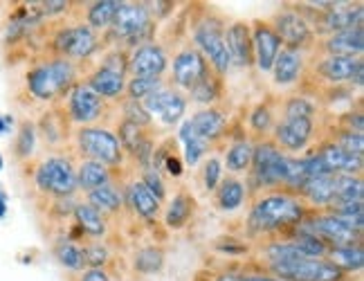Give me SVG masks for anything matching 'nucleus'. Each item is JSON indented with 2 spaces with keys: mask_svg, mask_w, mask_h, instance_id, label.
<instances>
[{
  "mask_svg": "<svg viewBox=\"0 0 364 281\" xmlns=\"http://www.w3.org/2000/svg\"><path fill=\"white\" fill-rule=\"evenodd\" d=\"M247 205V234L252 238H261V241L288 236L299 228L306 214L311 212V207L295 191L288 189H268L255 193Z\"/></svg>",
  "mask_w": 364,
  "mask_h": 281,
  "instance_id": "obj_1",
  "label": "nucleus"
},
{
  "mask_svg": "<svg viewBox=\"0 0 364 281\" xmlns=\"http://www.w3.org/2000/svg\"><path fill=\"white\" fill-rule=\"evenodd\" d=\"M83 77L81 65L61 59V56H43L34 61L25 73V90L41 104H59L68 90Z\"/></svg>",
  "mask_w": 364,
  "mask_h": 281,
  "instance_id": "obj_2",
  "label": "nucleus"
},
{
  "mask_svg": "<svg viewBox=\"0 0 364 281\" xmlns=\"http://www.w3.org/2000/svg\"><path fill=\"white\" fill-rule=\"evenodd\" d=\"M25 166H30V182L34 191L48 201L75 198L79 193L77 158L70 151H50Z\"/></svg>",
  "mask_w": 364,
  "mask_h": 281,
  "instance_id": "obj_3",
  "label": "nucleus"
},
{
  "mask_svg": "<svg viewBox=\"0 0 364 281\" xmlns=\"http://www.w3.org/2000/svg\"><path fill=\"white\" fill-rule=\"evenodd\" d=\"M364 61L362 56H328V54H311L308 68L301 83H306L315 100L317 92L331 88H362Z\"/></svg>",
  "mask_w": 364,
  "mask_h": 281,
  "instance_id": "obj_4",
  "label": "nucleus"
},
{
  "mask_svg": "<svg viewBox=\"0 0 364 281\" xmlns=\"http://www.w3.org/2000/svg\"><path fill=\"white\" fill-rule=\"evenodd\" d=\"M225 18L212 7H198V14L191 18L189 34H191V46L203 54L207 65L214 70L218 77L225 79L232 70L230 54L225 48Z\"/></svg>",
  "mask_w": 364,
  "mask_h": 281,
  "instance_id": "obj_5",
  "label": "nucleus"
},
{
  "mask_svg": "<svg viewBox=\"0 0 364 281\" xmlns=\"http://www.w3.org/2000/svg\"><path fill=\"white\" fill-rule=\"evenodd\" d=\"M156 34V16L146 3H122L110 30L102 34L104 48H122L131 52L133 48L149 43Z\"/></svg>",
  "mask_w": 364,
  "mask_h": 281,
  "instance_id": "obj_6",
  "label": "nucleus"
},
{
  "mask_svg": "<svg viewBox=\"0 0 364 281\" xmlns=\"http://www.w3.org/2000/svg\"><path fill=\"white\" fill-rule=\"evenodd\" d=\"M70 153L77 158V160H95V162H102L113 171H122L126 166V156L122 151V144L115 135L113 129H108L104 124H97V126H81V129L73 131V139H70Z\"/></svg>",
  "mask_w": 364,
  "mask_h": 281,
  "instance_id": "obj_7",
  "label": "nucleus"
},
{
  "mask_svg": "<svg viewBox=\"0 0 364 281\" xmlns=\"http://www.w3.org/2000/svg\"><path fill=\"white\" fill-rule=\"evenodd\" d=\"M286 169L288 156L277 149L270 137L255 142V153H252V164L245 180L250 198L268 189H286Z\"/></svg>",
  "mask_w": 364,
  "mask_h": 281,
  "instance_id": "obj_8",
  "label": "nucleus"
},
{
  "mask_svg": "<svg viewBox=\"0 0 364 281\" xmlns=\"http://www.w3.org/2000/svg\"><path fill=\"white\" fill-rule=\"evenodd\" d=\"M102 48H104L102 34H97L81 21L57 27L48 41L50 56H61V59H68L77 65L88 63Z\"/></svg>",
  "mask_w": 364,
  "mask_h": 281,
  "instance_id": "obj_9",
  "label": "nucleus"
},
{
  "mask_svg": "<svg viewBox=\"0 0 364 281\" xmlns=\"http://www.w3.org/2000/svg\"><path fill=\"white\" fill-rule=\"evenodd\" d=\"M268 23L272 25V30L277 32L284 48L301 50L308 54L313 52V48L317 43V34L313 30L311 18L306 16L297 3H288V5L277 7L270 14Z\"/></svg>",
  "mask_w": 364,
  "mask_h": 281,
  "instance_id": "obj_10",
  "label": "nucleus"
},
{
  "mask_svg": "<svg viewBox=\"0 0 364 281\" xmlns=\"http://www.w3.org/2000/svg\"><path fill=\"white\" fill-rule=\"evenodd\" d=\"M61 110L65 112V117L73 129H81V126H97L108 117V108L102 97H97L83 79H79L73 88L68 90V95L59 102Z\"/></svg>",
  "mask_w": 364,
  "mask_h": 281,
  "instance_id": "obj_11",
  "label": "nucleus"
},
{
  "mask_svg": "<svg viewBox=\"0 0 364 281\" xmlns=\"http://www.w3.org/2000/svg\"><path fill=\"white\" fill-rule=\"evenodd\" d=\"M319 124L317 120H286L277 117V124L270 133V139L277 144L279 151L286 156H304L317 144Z\"/></svg>",
  "mask_w": 364,
  "mask_h": 281,
  "instance_id": "obj_12",
  "label": "nucleus"
},
{
  "mask_svg": "<svg viewBox=\"0 0 364 281\" xmlns=\"http://www.w3.org/2000/svg\"><path fill=\"white\" fill-rule=\"evenodd\" d=\"M297 230L315 234L317 238H321V241L331 248L362 243V234L351 230L346 223H342L335 214L326 212V209H311Z\"/></svg>",
  "mask_w": 364,
  "mask_h": 281,
  "instance_id": "obj_13",
  "label": "nucleus"
},
{
  "mask_svg": "<svg viewBox=\"0 0 364 281\" xmlns=\"http://www.w3.org/2000/svg\"><path fill=\"white\" fill-rule=\"evenodd\" d=\"M169 68H171L169 86L180 90V92H187L203 77H207L209 73H212V68L207 65V61L203 59V54L196 50L191 43L185 46V48H180L173 54V61H169Z\"/></svg>",
  "mask_w": 364,
  "mask_h": 281,
  "instance_id": "obj_14",
  "label": "nucleus"
},
{
  "mask_svg": "<svg viewBox=\"0 0 364 281\" xmlns=\"http://www.w3.org/2000/svg\"><path fill=\"white\" fill-rule=\"evenodd\" d=\"M169 70V54L158 41L137 46L129 52V79L137 77H160L164 79Z\"/></svg>",
  "mask_w": 364,
  "mask_h": 281,
  "instance_id": "obj_15",
  "label": "nucleus"
},
{
  "mask_svg": "<svg viewBox=\"0 0 364 281\" xmlns=\"http://www.w3.org/2000/svg\"><path fill=\"white\" fill-rule=\"evenodd\" d=\"M142 106L151 112L153 120H160L164 126H176L187 115V95L171 86H162L156 95L142 102Z\"/></svg>",
  "mask_w": 364,
  "mask_h": 281,
  "instance_id": "obj_16",
  "label": "nucleus"
},
{
  "mask_svg": "<svg viewBox=\"0 0 364 281\" xmlns=\"http://www.w3.org/2000/svg\"><path fill=\"white\" fill-rule=\"evenodd\" d=\"M311 151L319 158V162L324 164L331 176H362L364 156H353V153L340 149L326 137H319Z\"/></svg>",
  "mask_w": 364,
  "mask_h": 281,
  "instance_id": "obj_17",
  "label": "nucleus"
},
{
  "mask_svg": "<svg viewBox=\"0 0 364 281\" xmlns=\"http://www.w3.org/2000/svg\"><path fill=\"white\" fill-rule=\"evenodd\" d=\"M252 30V52H255V68L261 75H270V68L277 59V54L282 52V41L268 18H257L250 23Z\"/></svg>",
  "mask_w": 364,
  "mask_h": 281,
  "instance_id": "obj_18",
  "label": "nucleus"
},
{
  "mask_svg": "<svg viewBox=\"0 0 364 281\" xmlns=\"http://www.w3.org/2000/svg\"><path fill=\"white\" fill-rule=\"evenodd\" d=\"M124 203H126V209L139 221L144 223H158L160 216H162V203L153 196L146 187L144 182L139 180L137 176L124 180Z\"/></svg>",
  "mask_w": 364,
  "mask_h": 281,
  "instance_id": "obj_19",
  "label": "nucleus"
},
{
  "mask_svg": "<svg viewBox=\"0 0 364 281\" xmlns=\"http://www.w3.org/2000/svg\"><path fill=\"white\" fill-rule=\"evenodd\" d=\"M308 52L301 50H290V48H282V52L277 54V59L270 68V81L274 88H292L301 83L306 68H308Z\"/></svg>",
  "mask_w": 364,
  "mask_h": 281,
  "instance_id": "obj_20",
  "label": "nucleus"
},
{
  "mask_svg": "<svg viewBox=\"0 0 364 281\" xmlns=\"http://www.w3.org/2000/svg\"><path fill=\"white\" fill-rule=\"evenodd\" d=\"M191 126L207 144H220L230 139V115L220 106H207L191 112Z\"/></svg>",
  "mask_w": 364,
  "mask_h": 281,
  "instance_id": "obj_21",
  "label": "nucleus"
},
{
  "mask_svg": "<svg viewBox=\"0 0 364 281\" xmlns=\"http://www.w3.org/2000/svg\"><path fill=\"white\" fill-rule=\"evenodd\" d=\"M364 52V25L348 27V30L335 32L317 38L311 54H328V56H362Z\"/></svg>",
  "mask_w": 364,
  "mask_h": 281,
  "instance_id": "obj_22",
  "label": "nucleus"
},
{
  "mask_svg": "<svg viewBox=\"0 0 364 281\" xmlns=\"http://www.w3.org/2000/svg\"><path fill=\"white\" fill-rule=\"evenodd\" d=\"M225 48L230 63L236 68H255V52H252V30L247 21H232L225 27Z\"/></svg>",
  "mask_w": 364,
  "mask_h": 281,
  "instance_id": "obj_23",
  "label": "nucleus"
},
{
  "mask_svg": "<svg viewBox=\"0 0 364 281\" xmlns=\"http://www.w3.org/2000/svg\"><path fill=\"white\" fill-rule=\"evenodd\" d=\"M81 79L97 97H102L106 104H119L124 100L126 81H129V77L115 75V73H110V70L100 68V65L86 70Z\"/></svg>",
  "mask_w": 364,
  "mask_h": 281,
  "instance_id": "obj_24",
  "label": "nucleus"
},
{
  "mask_svg": "<svg viewBox=\"0 0 364 281\" xmlns=\"http://www.w3.org/2000/svg\"><path fill=\"white\" fill-rule=\"evenodd\" d=\"M196 198L193 193L187 189V187H180L169 201H166V205L162 207V225L166 230L171 232H180L185 230L187 225L193 221L196 216Z\"/></svg>",
  "mask_w": 364,
  "mask_h": 281,
  "instance_id": "obj_25",
  "label": "nucleus"
},
{
  "mask_svg": "<svg viewBox=\"0 0 364 281\" xmlns=\"http://www.w3.org/2000/svg\"><path fill=\"white\" fill-rule=\"evenodd\" d=\"M73 131L75 129L70 126L65 112L61 110L59 104H54L43 115V120H38V124H36V135L43 139L52 151H57V147L70 144Z\"/></svg>",
  "mask_w": 364,
  "mask_h": 281,
  "instance_id": "obj_26",
  "label": "nucleus"
},
{
  "mask_svg": "<svg viewBox=\"0 0 364 281\" xmlns=\"http://www.w3.org/2000/svg\"><path fill=\"white\" fill-rule=\"evenodd\" d=\"M73 223L83 241H104L110 221L102 212H97L90 203L77 201L73 209Z\"/></svg>",
  "mask_w": 364,
  "mask_h": 281,
  "instance_id": "obj_27",
  "label": "nucleus"
},
{
  "mask_svg": "<svg viewBox=\"0 0 364 281\" xmlns=\"http://www.w3.org/2000/svg\"><path fill=\"white\" fill-rule=\"evenodd\" d=\"M250 203V193L245 187V180L236 176H223L218 187L214 189V207L223 214H234L239 212L243 205Z\"/></svg>",
  "mask_w": 364,
  "mask_h": 281,
  "instance_id": "obj_28",
  "label": "nucleus"
},
{
  "mask_svg": "<svg viewBox=\"0 0 364 281\" xmlns=\"http://www.w3.org/2000/svg\"><path fill=\"white\" fill-rule=\"evenodd\" d=\"M83 201L90 203L97 212H102L108 221L113 216H119L124 209H126V203H124V189L117 180L113 182H106V185L97 187L88 193H83Z\"/></svg>",
  "mask_w": 364,
  "mask_h": 281,
  "instance_id": "obj_29",
  "label": "nucleus"
},
{
  "mask_svg": "<svg viewBox=\"0 0 364 281\" xmlns=\"http://www.w3.org/2000/svg\"><path fill=\"white\" fill-rule=\"evenodd\" d=\"M252 153H255V142L243 133L239 137H230L228 139V151L223 156V169L230 174V176H247L250 171V164H252Z\"/></svg>",
  "mask_w": 364,
  "mask_h": 281,
  "instance_id": "obj_30",
  "label": "nucleus"
},
{
  "mask_svg": "<svg viewBox=\"0 0 364 281\" xmlns=\"http://www.w3.org/2000/svg\"><path fill=\"white\" fill-rule=\"evenodd\" d=\"M299 198L311 209H326L335 198V176H313L297 189Z\"/></svg>",
  "mask_w": 364,
  "mask_h": 281,
  "instance_id": "obj_31",
  "label": "nucleus"
},
{
  "mask_svg": "<svg viewBox=\"0 0 364 281\" xmlns=\"http://www.w3.org/2000/svg\"><path fill=\"white\" fill-rule=\"evenodd\" d=\"M119 174L108 169L102 162H95V160H77V189L79 193H88L97 187L106 185V182H113L117 180Z\"/></svg>",
  "mask_w": 364,
  "mask_h": 281,
  "instance_id": "obj_32",
  "label": "nucleus"
},
{
  "mask_svg": "<svg viewBox=\"0 0 364 281\" xmlns=\"http://www.w3.org/2000/svg\"><path fill=\"white\" fill-rule=\"evenodd\" d=\"M178 139H180V144H182V162H185V166L200 164L209 156V151H212V144H207L205 139L198 133H196V129L191 126L189 117L180 122Z\"/></svg>",
  "mask_w": 364,
  "mask_h": 281,
  "instance_id": "obj_33",
  "label": "nucleus"
},
{
  "mask_svg": "<svg viewBox=\"0 0 364 281\" xmlns=\"http://www.w3.org/2000/svg\"><path fill=\"white\" fill-rule=\"evenodd\" d=\"M187 102L207 108V106H218V102L225 97V79L218 77L214 70L207 77H203L196 86H191L187 92Z\"/></svg>",
  "mask_w": 364,
  "mask_h": 281,
  "instance_id": "obj_34",
  "label": "nucleus"
},
{
  "mask_svg": "<svg viewBox=\"0 0 364 281\" xmlns=\"http://www.w3.org/2000/svg\"><path fill=\"white\" fill-rule=\"evenodd\" d=\"M119 7H122L119 0H95V3H88L83 7L81 23L88 25L97 34H106L110 30V25H113Z\"/></svg>",
  "mask_w": 364,
  "mask_h": 281,
  "instance_id": "obj_35",
  "label": "nucleus"
},
{
  "mask_svg": "<svg viewBox=\"0 0 364 281\" xmlns=\"http://www.w3.org/2000/svg\"><path fill=\"white\" fill-rule=\"evenodd\" d=\"M274 124H277V108L268 100H263L257 106H252L247 112V137L252 142L268 139Z\"/></svg>",
  "mask_w": 364,
  "mask_h": 281,
  "instance_id": "obj_36",
  "label": "nucleus"
},
{
  "mask_svg": "<svg viewBox=\"0 0 364 281\" xmlns=\"http://www.w3.org/2000/svg\"><path fill=\"white\" fill-rule=\"evenodd\" d=\"M279 117L286 120H317L319 102L308 92H292L284 102H279Z\"/></svg>",
  "mask_w": 364,
  "mask_h": 281,
  "instance_id": "obj_37",
  "label": "nucleus"
},
{
  "mask_svg": "<svg viewBox=\"0 0 364 281\" xmlns=\"http://www.w3.org/2000/svg\"><path fill=\"white\" fill-rule=\"evenodd\" d=\"M52 255L54 259H57V263L61 265V268H65L68 272H81L83 268H86V261H83V248L79 241H75V238H70L68 234L65 236H59L54 238L52 243Z\"/></svg>",
  "mask_w": 364,
  "mask_h": 281,
  "instance_id": "obj_38",
  "label": "nucleus"
},
{
  "mask_svg": "<svg viewBox=\"0 0 364 281\" xmlns=\"http://www.w3.org/2000/svg\"><path fill=\"white\" fill-rule=\"evenodd\" d=\"M326 259L338 268L342 275H360L364 265V250L362 243H351V245H338L331 248Z\"/></svg>",
  "mask_w": 364,
  "mask_h": 281,
  "instance_id": "obj_39",
  "label": "nucleus"
},
{
  "mask_svg": "<svg viewBox=\"0 0 364 281\" xmlns=\"http://www.w3.org/2000/svg\"><path fill=\"white\" fill-rule=\"evenodd\" d=\"M36 144H38L36 124L32 120H23L18 124L16 137H14V144H11L14 156H16V160L23 162V164L32 162L34 160V153H36Z\"/></svg>",
  "mask_w": 364,
  "mask_h": 281,
  "instance_id": "obj_40",
  "label": "nucleus"
},
{
  "mask_svg": "<svg viewBox=\"0 0 364 281\" xmlns=\"http://www.w3.org/2000/svg\"><path fill=\"white\" fill-rule=\"evenodd\" d=\"M133 270L139 275H158L164 268V250L160 245H142L131 257Z\"/></svg>",
  "mask_w": 364,
  "mask_h": 281,
  "instance_id": "obj_41",
  "label": "nucleus"
},
{
  "mask_svg": "<svg viewBox=\"0 0 364 281\" xmlns=\"http://www.w3.org/2000/svg\"><path fill=\"white\" fill-rule=\"evenodd\" d=\"M333 203H364L362 176H335V198H333Z\"/></svg>",
  "mask_w": 364,
  "mask_h": 281,
  "instance_id": "obj_42",
  "label": "nucleus"
},
{
  "mask_svg": "<svg viewBox=\"0 0 364 281\" xmlns=\"http://www.w3.org/2000/svg\"><path fill=\"white\" fill-rule=\"evenodd\" d=\"M162 86H166V81L160 77H137L126 81V90H124V100L131 102H144L151 95H156Z\"/></svg>",
  "mask_w": 364,
  "mask_h": 281,
  "instance_id": "obj_43",
  "label": "nucleus"
},
{
  "mask_svg": "<svg viewBox=\"0 0 364 281\" xmlns=\"http://www.w3.org/2000/svg\"><path fill=\"white\" fill-rule=\"evenodd\" d=\"M335 142L340 149L353 153V156H364V133H351V131H342L338 126H328V131L321 135Z\"/></svg>",
  "mask_w": 364,
  "mask_h": 281,
  "instance_id": "obj_44",
  "label": "nucleus"
},
{
  "mask_svg": "<svg viewBox=\"0 0 364 281\" xmlns=\"http://www.w3.org/2000/svg\"><path fill=\"white\" fill-rule=\"evenodd\" d=\"M119 110H122V120L129 122V124H135L139 129H146L151 131L156 120H153L151 112L142 106V102H131V100H122L119 102Z\"/></svg>",
  "mask_w": 364,
  "mask_h": 281,
  "instance_id": "obj_45",
  "label": "nucleus"
},
{
  "mask_svg": "<svg viewBox=\"0 0 364 281\" xmlns=\"http://www.w3.org/2000/svg\"><path fill=\"white\" fill-rule=\"evenodd\" d=\"M83 261H86V268H106L110 263V250L104 241H83Z\"/></svg>",
  "mask_w": 364,
  "mask_h": 281,
  "instance_id": "obj_46",
  "label": "nucleus"
},
{
  "mask_svg": "<svg viewBox=\"0 0 364 281\" xmlns=\"http://www.w3.org/2000/svg\"><path fill=\"white\" fill-rule=\"evenodd\" d=\"M97 65L106 68L115 75L129 77V52L122 48H106V52L102 54V59Z\"/></svg>",
  "mask_w": 364,
  "mask_h": 281,
  "instance_id": "obj_47",
  "label": "nucleus"
},
{
  "mask_svg": "<svg viewBox=\"0 0 364 281\" xmlns=\"http://www.w3.org/2000/svg\"><path fill=\"white\" fill-rule=\"evenodd\" d=\"M200 178H203V189H205L207 193H214V189L218 187V182L223 180V162H220V158H216V156H207V158L203 160Z\"/></svg>",
  "mask_w": 364,
  "mask_h": 281,
  "instance_id": "obj_48",
  "label": "nucleus"
},
{
  "mask_svg": "<svg viewBox=\"0 0 364 281\" xmlns=\"http://www.w3.org/2000/svg\"><path fill=\"white\" fill-rule=\"evenodd\" d=\"M139 180L144 182V187L156 196V198L164 205L166 203V185H164V178L162 174L158 171V169H153V166H144V169H139Z\"/></svg>",
  "mask_w": 364,
  "mask_h": 281,
  "instance_id": "obj_49",
  "label": "nucleus"
},
{
  "mask_svg": "<svg viewBox=\"0 0 364 281\" xmlns=\"http://www.w3.org/2000/svg\"><path fill=\"white\" fill-rule=\"evenodd\" d=\"M241 272H243V265H225V268L200 275L198 281H241Z\"/></svg>",
  "mask_w": 364,
  "mask_h": 281,
  "instance_id": "obj_50",
  "label": "nucleus"
},
{
  "mask_svg": "<svg viewBox=\"0 0 364 281\" xmlns=\"http://www.w3.org/2000/svg\"><path fill=\"white\" fill-rule=\"evenodd\" d=\"M70 281H113V277L106 268H83L70 277Z\"/></svg>",
  "mask_w": 364,
  "mask_h": 281,
  "instance_id": "obj_51",
  "label": "nucleus"
},
{
  "mask_svg": "<svg viewBox=\"0 0 364 281\" xmlns=\"http://www.w3.org/2000/svg\"><path fill=\"white\" fill-rule=\"evenodd\" d=\"M241 281H284V279H279V277H274V275H270V272H265V270L257 268V265H252V268L243 265Z\"/></svg>",
  "mask_w": 364,
  "mask_h": 281,
  "instance_id": "obj_52",
  "label": "nucleus"
},
{
  "mask_svg": "<svg viewBox=\"0 0 364 281\" xmlns=\"http://www.w3.org/2000/svg\"><path fill=\"white\" fill-rule=\"evenodd\" d=\"M5 212H7V203H5V196L0 193V218L5 216Z\"/></svg>",
  "mask_w": 364,
  "mask_h": 281,
  "instance_id": "obj_53",
  "label": "nucleus"
},
{
  "mask_svg": "<svg viewBox=\"0 0 364 281\" xmlns=\"http://www.w3.org/2000/svg\"><path fill=\"white\" fill-rule=\"evenodd\" d=\"M335 281H360V277L355 275V279H353V275H346V277H342V279H335Z\"/></svg>",
  "mask_w": 364,
  "mask_h": 281,
  "instance_id": "obj_54",
  "label": "nucleus"
},
{
  "mask_svg": "<svg viewBox=\"0 0 364 281\" xmlns=\"http://www.w3.org/2000/svg\"><path fill=\"white\" fill-rule=\"evenodd\" d=\"M0 133H3V120H0Z\"/></svg>",
  "mask_w": 364,
  "mask_h": 281,
  "instance_id": "obj_55",
  "label": "nucleus"
},
{
  "mask_svg": "<svg viewBox=\"0 0 364 281\" xmlns=\"http://www.w3.org/2000/svg\"><path fill=\"white\" fill-rule=\"evenodd\" d=\"M0 166H3V158H0Z\"/></svg>",
  "mask_w": 364,
  "mask_h": 281,
  "instance_id": "obj_56",
  "label": "nucleus"
}]
</instances>
